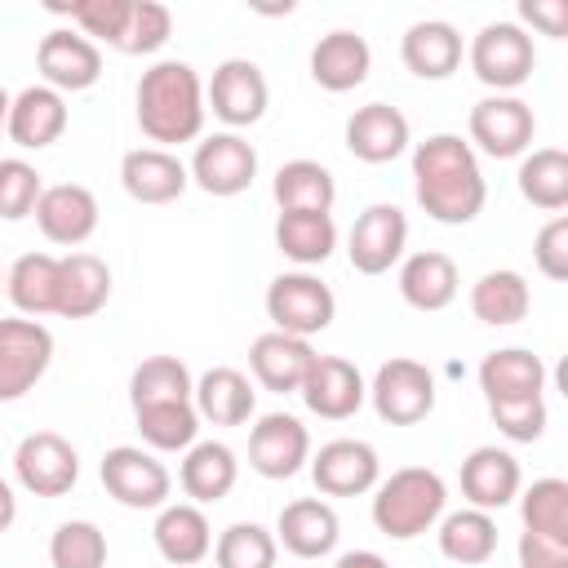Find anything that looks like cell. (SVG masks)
Listing matches in <instances>:
<instances>
[{"mask_svg":"<svg viewBox=\"0 0 568 568\" xmlns=\"http://www.w3.org/2000/svg\"><path fill=\"white\" fill-rule=\"evenodd\" d=\"M532 262L546 280H568V217H550L532 240Z\"/></svg>","mask_w":568,"mask_h":568,"instance_id":"obj_48","label":"cell"},{"mask_svg":"<svg viewBox=\"0 0 568 568\" xmlns=\"http://www.w3.org/2000/svg\"><path fill=\"white\" fill-rule=\"evenodd\" d=\"M275 532H266L262 524H231L217 546H213V564L217 568H275Z\"/></svg>","mask_w":568,"mask_h":568,"instance_id":"obj_43","label":"cell"},{"mask_svg":"<svg viewBox=\"0 0 568 568\" xmlns=\"http://www.w3.org/2000/svg\"><path fill=\"white\" fill-rule=\"evenodd\" d=\"M0 288H4V275H0Z\"/></svg>","mask_w":568,"mask_h":568,"instance_id":"obj_54","label":"cell"},{"mask_svg":"<svg viewBox=\"0 0 568 568\" xmlns=\"http://www.w3.org/2000/svg\"><path fill=\"white\" fill-rule=\"evenodd\" d=\"M519 18L532 22L550 40H564L568 36V4L564 0H519Z\"/></svg>","mask_w":568,"mask_h":568,"instance_id":"obj_49","label":"cell"},{"mask_svg":"<svg viewBox=\"0 0 568 568\" xmlns=\"http://www.w3.org/2000/svg\"><path fill=\"white\" fill-rule=\"evenodd\" d=\"M537 115L515 93H488L470 106V142L493 160H515L532 146Z\"/></svg>","mask_w":568,"mask_h":568,"instance_id":"obj_9","label":"cell"},{"mask_svg":"<svg viewBox=\"0 0 568 568\" xmlns=\"http://www.w3.org/2000/svg\"><path fill=\"white\" fill-rule=\"evenodd\" d=\"M138 417V430L142 439L155 448V453H178V448H191L195 435H200V413L191 399H173V404H146V408H133Z\"/></svg>","mask_w":568,"mask_h":568,"instance_id":"obj_41","label":"cell"},{"mask_svg":"<svg viewBox=\"0 0 568 568\" xmlns=\"http://www.w3.org/2000/svg\"><path fill=\"white\" fill-rule=\"evenodd\" d=\"M377 475H382V462L368 439H328L311 457V479L324 497H359L377 488Z\"/></svg>","mask_w":568,"mask_h":568,"instance_id":"obj_16","label":"cell"},{"mask_svg":"<svg viewBox=\"0 0 568 568\" xmlns=\"http://www.w3.org/2000/svg\"><path fill=\"white\" fill-rule=\"evenodd\" d=\"M333 568H390V564H386L377 550H346Z\"/></svg>","mask_w":568,"mask_h":568,"instance_id":"obj_51","label":"cell"},{"mask_svg":"<svg viewBox=\"0 0 568 568\" xmlns=\"http://www.w3.org/2000/svg\"><path fill=\"white\" fill-rule=\"evenodd\" d=\"M266 315L275 324V333L288 337H315L333 324L337 315V297L333 288L311 275V271H284L266 284Z\"/></svg>","mask_w":568,"mask_h":568,"instance_id":"obj_4","label":"cell"},{"mask_svg":"<svg viewBox=\"0 0 568 568\" xmlns=\"http://www.w3.org/2000/svg\"><path fill=\"white\" fill-rule=\"evenodd\" d=\"M169 36H173V13H169V4H160V0H133V9H129V27H124V36H120L115 49L142 58V53L164 49Z\"/></svg>","mask_w":568,"mask_h":568,"instance_id":"obj_45","label":"cell"},{"mask_svg":"<svg viewBox=\"0 0 568 568\" xmlns=\"http://www.w3.org/2000/svg\"><path fill=\"white\" fill-rule=\"evenodd\" d=\"M519 195L532 209L559 213L568 204V155L559 146L524 151V160H519Z\"/></svg>","mask_w":568,"mask_h":568,"instance_id":"obj_38","label":"cell"},{"mask_svg":"<svg viewBox=\"0 0 568 568\" xmlns=\"http://www.w3.org/2000/svg\"><path fill=\"white\" fill-rule=\"evenodd\" d=\"M373 71V49L359 31H328L320 36V44L311 49V80L328 93H346V89H359Z\"/></svg>","mask_w":568,"mask_h":568,"instance_id":"obj_24","label":"cell"},{"mask_svg":"<svg viewBox=\"0 0 568 568\" xmlns=\"http://www.w3.org/2000/svg\"><path fill=\"white\" fill-rule=\"evenodd\" d=\"M98 475H102V488L120 506H129V510H160V506H169L173 479H169L164 462H155V453H146V448H133V444L106 448Z\"/></svg>","mask_w":568,"mask_h":568,"instance_id":"obj_8","label":"cell"},{"mask_svg":"<svg viewBox=\"0 0 568 568\" xmlns=\"http://www.w3.org/2000/svg\"><path fill=\"white\" fill-rule=\"evenodd\" d=\"M67 129V98L49 84H27L13 102H9V124L4 133L27 146V151H40V146H53Z\"/></svg>","mask_w":568,"mask_h":568,"instance_id":"obj_26","label":"cell"},{"mask_svg":"<svg viewBox=\"0 0 568 568\" xmlns=\"http://www.w3.org/2000/svg\"><path fill=\"white\" fill-rule=\"evenodd\" d=\"M4 293L27 320L58 315V257L53 253H22L4 275Z\"/></svg>","mask_w":568,"mask_h":568,"instance_id":"obj_35","label":"cell"},{"mask_svg":"<svg viewBox=\"0 0 568 568\" xmlns=\"http://www.w3.org/2000/svg\"><path fill=\"white\" fill-rule=\"evenodd\" d=\"M195 395V377L178 355H151L133 368L129 377V399L133 408L146 404H173V399H191Z\"/></svg>","mask_w":568,"mask_h":568,"instance_id":"obj_39","label":"cell"},{"mask_svg":"<svg viewBox=\"0 0 568 568\" xmlns=\"http://www.w3.org/2000/svg\"><path fill=\"white\" fill-rule=\"evenodd\" d=\"M120 182L124 191L138 200V204H173L191 173L186 164L173 155V151H160V146H138V151H124L120 160Z\"/></svg>","mask_w":568,"mask_h":568,"instance_id":"obj_23","label":"cell"},{"mask_svg":"<svg viewBox=\"0 0 568 568\" xmlns=\"http://www.w3.org/2000/svg\"><path fill=\"white\" fill-rule=\"evenodd\" d=\"M271 195H275L280 213H333L337 182L320 160H288L275 169Z\"/></svg>","mask_w":568,"mask_h":568,"instance_id":"obj_33","label":"cell"},{"mask_svg":"<svg viewBox=\"0 0 568 568\" xmlns=\"http://www.w3.org/2000/svg\"><path fill=\"white\" fill-rule=\"evenodd\" d=\"M111 297V266L98 253H67L58 257V315L62 320H89Z\"/></svg>","mask_w":568,"mask_h":568,"instance_id":"obj_27","label":"cell"},{"mask_svg":"<svg viewBox=\"0 0 568 568\" xmlns=\"http://www.w3.org/2000/svg\"><path fill=\"white\" fill-rule=\"evenodd\" d=\"M36 226L44 231L49 244L75 248L98 231V195L80 182L44 186L40 200H36Z\"/></svg>","mask_w":568,"mask_h":568,"instance_id":"obj_18","label":"cell"},{"mask_svg":"<svg viewBox=\"0 0 568 568\" xmlns=\"http://www.w3.org/2000/svg\"><path fill=\"white\" fill-rule=\"evenodd\" d=\"M40 191H44V182H40L36 164H27V160H0V217L4 222H18V217L36 213Z\"/></svg>","mask_w":568,"mask_h":568,"instance_id":"obj_46","label":"cell"},{"mask_svg":"<svg viewBox=\"0 0 568 568\" xmlns=\"http://www.w3.org/2000/svg\"><path fill=\"white\" fill-rule=\"evenodd\" d=\"M528 306H532V293H528V280L519 271H484L470 284V315L479 324L510 328L528 315Z\"/></svg>","mask_w":568,"mask_h":568,"instance_id":"obj_34","label":"cell"},{"mask_svg":"<svg viewBox=\"0 0 568 568\" xmlns=\"http://www.w3.org/2000/svg\"><path fill=\"white\" fill-rule=\"evenodd\" d=\"M311 364H315V351H311L306 337H288V333H275L271 328V333L253 337V346H248V368H253L257 386L262 390H275V395L302 390Z\"/></svg>","mask_w":568,"mask_h":568,"instance_id":"obj_20","label":"cell"},{"mask_svg":"<svg viewBox=\"0 0 568 568\" xmlns=\"http://www.w3.org/2000/svg\"><path fill=\"white\" fill-rule=\"evenodd\" d=\"M53 359V333L40 320H0V404L22 399Z\"/></svg>","mask_w":568,"mask_h":568,"instance_id":"obj_7","label":"cell"},{"mask_svg":"<svg viewBox=\"0 0 568 568\" xmlns=\"http://www.w3.org/2000/svg\"><path fill=\"white\" fill-rule=\"evenodd\" d=\"M448 488L430 466H399L373 493V524L390 541H413L444 519Z\"/></svg>","mask_w":568,"mask_h":568,"instance_id":"obj_3","label":"cell"},{"mask_svg":"<svg viewBox=\"0 0 568 568\" xmlns=\"http://www.w3.org/2000/svg\"><path fill=\"white\" fill-rule=\"evenodd\" d=\"M53 13H67L84 40H106L111 49L120 44L124 27H129V9L133 0H71V4H49Z\"/></svg>","mask_w":568,"mask_h":568,"instance_id":"obj_44","label":"cell"},{"mask_svg":"<svg viewBox=\"0 0 568 568\" xmlns=\"http://www.w3.org/2000/svg\"><path fill=\"white\" fill-rule=\"evenodd\" d=\"M368 399H373V408H377L382 422H390V426H417L435 408V373L426 364L408 359V355H395V359H386L373 373Z\"/></svg>","mask_w":568,"mask_h":568,"instance_id":"obj_6","label":"cell"},{"mask_svg":"<svg viewBox=\"0 0 568 568\" xmlns=\"http://www.w3.org/2000/svg\"><path fill=\"white\" fill-rule=\"evenodd\" d=\"M13 519H18V497H13L9 479H0V532H4Z\"/></svg>","mask_w":568,"mask_h":568,"instance_id":"obj_52","label":"cell"},{"mask_svg":"<svg viewBox=\"0 0 568 568\" xmlns=\"http://www.w3.org/2000/svg\"><path fill=\"white\" fill-rule=\"evenodd\" d=\"M186 173H191V182L200 191L226 200V195H240V191L253 186V178H257V151L240 133H213V138H204L195 146Z\"/></svg>","mask_w":568,"mask_h":568,"instance_id":"obj_13","label":"cell"},{"mask_svg":"<svg viewBox=\"0 0 568 568\" xmlns=\"http://www.w3.org/2000/svg\"><path fill=\"white\" fill-rule=\"evenodd\" d=\"M297 395H302V404L315 417L346 422L368 399V386H364V377H359V368L351 359H342V355H315V364H311V373H306V382H302Z\"/></svg>","mask_w":568,"mask_h":568,"instance_id":"obj_17","label":"cell"},{"mask_svg":"<svg viewBox=\"0 0 568 568\" xmlns=\"http://www.w3.org/2000/svg\"><path fill=\"white\" fill-rule=\"evenodd\" d=\"M13 475L36 497H67L80 479V457L58 430H31L13 448Z\"/></svg>","mask_w":568,"mask_h":568,"instance_id":"obj_10","label":"cell"},{"mask_svg":"<svg viewBox=\"0 0 568 568\" xmlns=\"http://www.w3.org/2000/svg\"><path fill=\"white\" fill-rule=\"evenodd\" d=\"M488 413H493L497 430H501L506 439H515V444L541 439V435H546V417H550L541 395H528V399H497V404H488Z\"/></svg>","mask_w":568,"mask_h":568,"instance_id":"obj_47","label":"cell"},{"mask_svg":"<svg viewBox=\"0 0 568 568\" xmlns=\"http://www.w3.org/2000/svg\"><path fill=\"white\" fill-rule=\"evenodd\" d=\"M537 67V44L519 22H484L470 40V71L493 93H515Z\"/></svg>","mask_w":568,"mask_h":568,"instance_id":"obj_5","label":"cell"},{"mask_svg":"<svg viewBox=\"0 0 568 568\" xmlns=\"http://www.w3.org/2000/svg\"><path fill=\"white\" fill-rule=\"evenodd\" d=\"M439 555L462 564V568H475V564H488L493 550H497V519L488 510H453L439 519Z\"/></svg>","mask_w":568,"mask_h":568,"instance_id":"obj_36","label":"cell"},{"mask_svg":"<svg viewBox=\"0 0 568 568\" xmlns=\"http://www.w3.org/2000/svg\"><path fill=\"white\" fill-rule=\"evenodd\" d=\"M36 67H40V75H44L49 89L80 93V89H93L98 84V75H102V49L93 40H84L80 31L53 27V31L40 36Z\"/></svg>","mask_w":568,"mask_h":568,"instance_id":"obj_15","label":"cell"},{"mask_svg":"<svg viewBox=\"0 0 568 568\" xmlns=\"http://www.w3.org/2000/svg\"><path fill=\"white\" fill-rule=\"evenodd\" d=\"M53 568H106V532L93 519H67L49 537Z\"/></svg>","mask_w":568,"mask_h":568,"instance_id":"obj_42","label":"cell"},{"mask_svg":"<svg viewBox=\"0 0 568 568\" xmlns=\"http://www.w3.org/2000/svg\"><path fill=\"white\" fill-rule=\"evenodd\" d=\"M413 191L426 217L444 226H466L484 213L488 182L479 169V155L457 133H430L413 146Z\"/></svg>","mask_w":568,"mask_h":568,"instance_id":"obj_1","label":"cell"},{"mask_svg":"<svg viewBox=\"0 0 568 568\" xmlns=\"http://www.w3.org/2000/svg\"><path fill=\"white\" fill-rule=\"evenodd\" d=\"M413 142L408 115L390 102H368L346 120V151L364 164H390Z\"/></svg>","mask_w":568,"mask_h":568,"instance_id":"obj_19","label":"cell"},{"mask_svg":"<svg viewBox=\"0 0 568 568\" xmlns=\"http://www.w3.org/2000/svg\"><path fill=\"white\" fill-rule=\"evenodd\" d=\"M479 386L488 404L497 399H528L546 390V364L524 346H501L479 359Z\"/></svg>","mask_w":568,"mask_h":568,"instance_id":"obj_31","label":"cell"},{"mask_svg":"<svg viewBox=\"0 0 568 568\" xmlns=\"http://www.w3.org/2000/svg\"><path fill=\"white\" fill-rule=\"evenodd\" d=\"M519 519H524V532L568 546V479H555V475L532 479L519 493Z\"/></svg>","mask_w":568,"mask_h":568,"instance_id":"obj_40","label":"cell"},{"mask_svg":"<svg viewBox=\"0 0 568 568\" xmlns=\"http://www.w3.org/2000/svg\"><path fill=\"white\" fill-rule=\"evenodd\" d=\"M519 568H568V546L537 532H519Z\"/></svg>","mask_w":568,"mask_h":568,"instance_id":"obj_50","label":"cell"},{"mask_svg":"<svg viewBox=\"0 0 568 568\" xmlns=\"http://www.w3.org/2000/svg\"><path fill=\"white\" fill-rule=\"evenodd\" d=\"M151 537H155V550L164 555V564H173V568H195L213 550V528L195 501L160 506Z\"/></svg>","mask_w":568,"mask_h":568,"instance_id":"obj_28","label":"cell"},{"mask_svg":"<svg viewBox=\"0 0 568 568\" xmlns=\"http://www.w3.org/2000/svg\"><path fill=\"white\" fill-rule=\"evenodd\" d=\"M524 488V475H519V462L497 448V444H484L475 448L466 462H462V497L475 506V510H501L519 497Z\"/></svg>","mask_w":568,"mask_h":568,"instance_id":"obj_21","label":"cell"},{"mask_svg":"<svg viewBox=\"0 0 568 568\" xmlns=\"http://www.w3.org/2000/svg\"><path fill=\"white\" fill-rule=\"evenodd\" d=\"M457 262L439 248H422L399 266V297L413 311H444L457 297Z\"/></svg>","mask_w":568,"mask_h":568,"instance_id":"obj_30","label":"cell"},{"mask_svg":"<svg viewBox=\"0 0 568 568\" xmlns=\"http://www.w3.org/2000/svg\"><path fill=\"white\" fill-rule=\"evenodd\" d=\"M9 102H13V98H9L4 84H0V133H4V124H9Z\"/></svg>","mask_w":568,"mask_h":568,"instance_id":"obj_53","label":"cell"},{"mask_svg":"<svg viewBox=\"0 0 568 568\" xmlns=\"http://www.w3.org/2000/svg\"><path fill=\"white\" fill-rule=\"evenodd\" d=\"M240 479V462L235 453L222 444V439H200L186 448L182 457V470H178V484L182 493L195 501V506H209V501H222Z\"/></svg>","mask_w":568,"mask_h":568,"instance_id":"obj_29","label":"cell"},{"mask_svg":"<svg viewBox=\"0 0 568 568\" xmlns=\"http://www.w3.org/2000/svg\"><path fill=\"white\" fill-rule=\"evenodd\" d=\"M195 413L213 426H244L257 408V390L253 382L240 373V368H209L200 382H195V395H191Z\"/></svg>","mask_w":568,"mask_h":568,"instance_id":"obj_32","label":"cell"},{"mask_svg":"<svg viewBox=\"0 0 568 568\" xmlns=\"http://www.w3.org/2000/svg\"><path fill=\"white\" fill-rule=\"evenodd\" d=\"M204 84L195 75L191 62L164 58L155 67L142 71L138 80V124L151 142H160V151L195 142L204 129Z\"/></svg>","mask_w":568,"mask_h":568,"instance_id":"obj_2","label":"cell"},{"mask_svg":"<svg viewBox=\"0 0 568 568\" xmlns=\"http://www.w3.org/2000/svg\"><path fill=\"white\" fill-rule=\"evenodd\" d=\"M399 58L417 80H448L462 67V31L444 18H422L404 31Z\"/></svg>","mask_w":568,"mask_h":568,"instance_id":"obj_25","label":"cell"},{"mask_svg":"<svg viewBox=\"0 0 568 568\" xmlns=\"http://www.w3.org/2000/svg\"><path fill=\"white\" fill-rule=\"evenodd\" d=\"M275 248L297 266H320L337 248V222L333 213H280L275 222Z\"/></svg>","mask_w":568,"mask_h":568,"instance_id":"obj_37","label":"cell"},{"mask_svg":"<svg viewBox=\"0 0 568 568\" xmlns=\"http://www.w3.org/2000/svg\"><path fill=\"white\" fill-rule=\"evenodd\" d=\"M204 106H213V115L231 129H248L266 115L271 106V84L262 75L257 62L248 58H226L213 67V80L204 89Z\"/></svg>","mask_w":568,"mask_h":568,"instance_id":"obj_11","label":"cell"},{"mask_svg":"<svg viewBox=\"0 0 568 568\" xmlns=\"http://www.w3.org/2000/svg\"><path fill=\"white\" fill-rule=\"evenodd\" d=\"M342 537L337 510L320 497H297L275 519V546H284L297 559H324Z\"/></svg>","mask_w":568,"mask_h":568,"instance_id":"obj_22","label":"cell"},{"mask_svg":"<svg viewBox=\"0 0 568 568\" xmlns=\"http://www.w3.org/2000/svg\"><path fill=\"white\" fill-rule=\"evenodd\" d=\"M408 248V217L399 204H368L346 240V257L359 275H386Z\"/></svg>","mask_w":568,"mask_h":568,"instance_id":"obj_12","label":"cell"},{"mask_svg":"<svg viewBox=\"0 0 568 568\" xmlns=\"http://www.w3.org/2000/svg\"><path fill=\"white\" fill-rule=\"evenodd\" d=\"M311 462V435L293 413H266L248 430V466L262 479H293Z\"/></svg>","mask_w":568,"mask_h":568,"instance_id":"obj_14","label":"cell"}]
</instances>
